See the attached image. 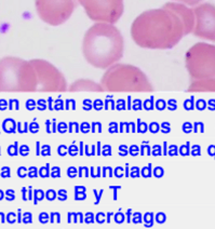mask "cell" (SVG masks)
Listing matches in <instances>:
<instances>
[{"label":"cell","instance_id":"obj_8","mask_svg":"<svg viewBox=\"0 0 215 229\" xmlns=\"http://www.w3.org/2000/svg\"><path fill=\"white\" fill-rule=\"evenodd\" d=\"M36 71L39 92H65L68 90V84L65 76L52 63L42 58L30 60Z\"/></svg>","mask_w":215,"mask_h":229},{"label":"cell","instance_id":"obj_7","mask_svg":"<svg viewBox=\"0 0 215 229\" xmlns=\"http://www.w3.org/2000/svg\"><path fill=\"white\" fill-rule=\"evenodd\" d=\"M94 23L116 24L124 12V0H78Z\"/></svg>","mask_w":215,"mask_h":229},{"label":"cell","instance_id":"obj_10","mask_svg":"<svg viewBox=\"0 0 215 229\" xmlns=\"http://www.w3.org/2000/svg\"><path fill=\"white\" fill-rule=\"evenodd\" d=\"M162 7L170 9L179 16L184 24V27H185L186 36L191 34L194 26V14L192 8L188 7L184 3L175 2V1H169V2L164 3Z\"/></svg>","mask_w":215,"mask_h":229},{"label":"cell","instance_id":"obj_16","mask_svg":"<svg viewBox=\"0 0 215 229\" xmlns=\"http://www.w3.org/2000/svg\"><path fill=\"white\" fill-rule=\"evenodd\" d=\"M1 176L2 177H9L10 176V169L8 167H5L1 169Z\"/></svg>","mask_w":215,"mask_h":229},{"label":"cell","instance_id":"obj_9","mask_svg":"<svg viewBox=\"0 0 215 229\" xmlns=\"http://www.w3.org/2000/svg\"><path fill=\"white\" fill-rule=\"evenodd\" d=\"M194 26L191 34L209 42H215V5L201 2L192 8Z\"/></svg>","mask_w":215,"mask_h":229},{"label":"cell","instance_id":"obj_22","mask_svg":"<svg viewBox=\"0 0 215 229\" xmlns=\"http://www.w3.org/2000/svg\"><path fill=\"white\" fill-rule=\"evenodd\" d=\"M103 214H99V217H97V222L100 223H103Z\"/></svg>","mask_w":215,"mask_h":229},{"label":"cell","instance_id":"obj_19","mask_svg":"<svg viewBox=\"0 0 215 229\" xmlns=\"http://www.w3.org/2000/svg\"><path fill=\"white\" fill-rule=\"evenodd\" d=\"M6 220V215L5 213H2V212H0V223H5Z\"/></svg>","mask_w":215,"mask_h":229},{"label":"cell","instance_id":"obj_15","mask_svg":"<svg viewBox=\"0 0 215 229\" xmlns=\"http://www.w3.org/2000/svg\"><path fill=\"white\" fill-rule=\"evenodd\" d=\"M22 222L25 223V224H29V223H32V214H30V213H24Z\"/></svg>","mask_w":215,"mask_h":229},{"label":"cell","instance_id":"obj_20","mask_svg":"<svg viewBox=\"0 0 215 229\" xmlns=\"http://www.w3.org/2000/svg\"><path fill=\"white\" fill-rule=\"evenodd\" d=\"M157 220H158L159 223H162V222H164V216H163V214H159L158 215V217H157Z\"/></svg>","mask_w":215,"mask_h":229},{"label":"cell","instance_id":"obj_18","mask_svg":"<svg viewBox=\"0 0 215 229\" xmlns=\"http://www.w3.org/2000/svg\"><path fill=\"white\" fill-rule=\"evenodd\" d=\"M39 220H40V222H41V223H46L47 220H48V215H47V214H44V213H42L41 215L39 216Z\"/></svg>","mask_w":215,"mask_h":229},{"label":"cell","instance_id":"obj_14","mask_svg":"<svg viewBox=\"0 0 215 229\" xmlns=\"http://www.w3.org/2000/svg\"><path fill=\"white\" fill-rule=\"evenodd\" d=\"M16 143L14 145H11V146L9 147V149H8V152H9L10 156H15L16 154H17V151H16Z\"/></svg>","mask_w":215,"mask_h":229},{"label":"cell","instance_id":"obj_21","mask_svg":"<svg viewBox=\"0 0 215 229\" xmlns=\"http://www.w3.org/2000/svg\"><path fill=\"white\" fill-rule=\"evenodd\" d=\"M17 222L22 223V214H21V210H18L17 212Z\"/></svg>","mask_w":215,"mask_h":229},{"label":"cell","instance_id":"obj_4","mask_svg":"<svg viewBox=\"0 0 215 229\" xmlns=\"http://www.w3.org/2000/svg\"><path fill=\"white\" fill-rule=\"evenodd\" d=\"M101 85L106 92H153V83L138 66L117 63L105 70Z\"/></svg>","mask_w":215,"mask_h":229},{"label":"cell","instance_id":"obj_3","mask_svg":"<svg viewBox=\"0 0 215 229\" xmlns=\"http://www.w3.org/2000/svg\"><path fill=\"white\" fill-rule=\"evenodd\" d=\"M185 67L190 78L188 92H215V44L200 41L190 47Z\"/></svg>","mask_w":215,"mask_h":229},{"label":"cell","instance_id":"obj_5","mask_svg":"<svg viewBox=\"0 0 215 229\" xmlns=\"http://www.w3.org/2000/svg\"><path fill=\"white\" fill-rule=\"evenodd\" d=\"M36 71L30 61L15 56L0 60V92H36Z\"/></svg>","mask_w":215,"mask_h":229},{"label":"cell","instance_id":"obj_12","mask_svg":"<svg viewBox=\"0 0 215 229\" xmlns=\"http://www.w3.org/2000/svg\"><path fill=\"white\" fill-rule=\"evenodd\" d=\"M175 2H181L184 5L188 6V7H196L199 3H201L203 0H174Z\"/></svg>","mask_w":215,"mask_h":229},{"label":"cell","instance_id":"obj_17","mask_svg":"<svg viewBox=\"0 0 215 229\" xmlns=\"http://www.w3.org/2000/svg\"><path fill=\"white\" fill-rule=\"evenodd\" d=\"M7 200H9V201L14 200V193L12 190H8L7 191Z\"/></svg>","mask_w":215,"mask_h":229},{"label":"cell","instance_id":"obj_1","mask_svg":"<svg viewBox=\"0 0 215 229\" xmlns=\"http://www.w3.org/2000/svg\"><path fill=\"white\" fill-rule=\"evenodd\" d=\"M130 34L136 46L149 50L172 49L186 36L179 16L164 7L146 10L136 16Z\"/></svg>","mask_w":215,"mask_h":229},{"label":"cell","instance_id":"obj_2","mask_svg":"<svg viewBox=\"0 0 215 229\" xmlns=\"http://www.w3.org/2000/svg\"><path fill=\"white\" fill-rule=\"evenodd\" d=\"M81 48L88 64L106 70L122 58L124 39L115 24L94 23L85 32Z\"/></svg>","mask_w":215,"mask_h":229},{"label":"cell","instance_id":"obj_23","mask_svg":"<svg viewBox=\"0 0 215 229\" xmlns=\"http://www.w3.org/2000/svg\"><path fill=\"white\" fill-rule=\"evenodd\" d=\"M3 196H5V193H3V191H1V190H0V200H2Z\"/></svg>","mask_w":215,"mask_h":229},{"label":"cell","instance_id":"obj_6","mask_svg":"<svg viewBox=\"0 0 215 229\" xmlns=\"http://www.w3.org/2000/svg\"><path fill=\"white\" fill-rule=\"evenodd\" d=\"M78 7V0H35L39 18L50 26L66 23Z\"/></svg>","mask_w":215,"mask_h":229},{"label":"cell","instance_id":"obj_11","mask_svg":"<svg viewBox=\"0 0 215 229\" xmlns=\"http://www.w3.org/2000/svg\"><path fill=\"white\" fill-rule=\"evenodd\" d=\"M68 91L70 92H104L101 83H97L90 79H78L70 85H68Z\"/></svg>","mask_w":215,"mask_h":229},{"label":"cell","instance_id":"obj_13","mask_svg":"<svg viewBox=\"0 0 215 229\" xmlns=\"http://www.w3.org/2000/svg\"><path fill=\"white\" fill-rule=\"evenodd\" d=\"M6 220H7L9 224H14V223L16 222V215L14 213H12V212H10V213H8L7 216H6Z\"/></svg>","mask_w":215,"mask_h":229}]
</instances>
